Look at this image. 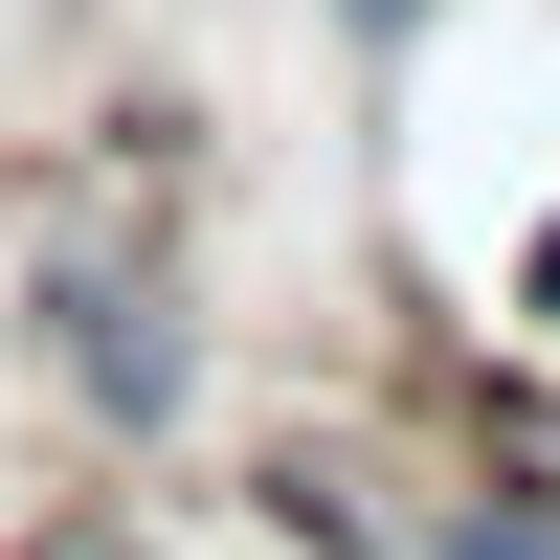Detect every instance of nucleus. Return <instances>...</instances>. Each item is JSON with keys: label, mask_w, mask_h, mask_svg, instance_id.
<instances>
[{"label": "nucleus", "mask_w": 560, "mask_h": 560, "mask_svg": "<svg viewBox=\"0 0 560 560\" xmlns=\"http://www.w3.org/2000/svg\"><path fill=\"white\" fill-rule=\"evenodd\" d=\"M68 382L113 404V427H158V404H179V314L113 292V269H68Z\"/></svg>", "instance_id": "obj_1"}, {"label": "nucleus", "mask_w": 560, "mask_h": 560, "mask_svg": "<svg viewBox=\"0 0 560 560\" xmlns=\"http://www.w3.org/2000/svg\"><path fill=\"white\" fill-rule=\"evenodd\" d=\"M448 560H560V516H471V538H448Z\"/></svg>", "instance_id": "obj_2"}, {"label": "nucleus", "mask_w": 560, "mask_h": 560, "mask_svg": "<svg viewBox=\"0 0 560 560\" xmlns=\"http://www.w3.org/2000/svg\"><path fill=\"white\" fill-rule=\"evenodd\" d=\"M23 560H135V538H113V516H45V538H23Z\"/></svg>", "instance_id": "obj_3"}, {"label": "nucleus", "mask_w": 560, "mask_h": 560, "mask_svg": "<svg viewBox=\"0 0 560 560\" xmlns=\"http://www.w3.org/2000/svg\"><path fill=\"white\" fill-rule=\"evenodd\" d=\"M516 292H538V314H560V224H538V269H516Z\"/></svg>", "instance_id": "obj_4"}, {"label": "nucleus", "mask_w": 560, "mask_h": 560, "mask_svg": "<svg viewBox=\"0 0 560 560\" xmlns=\"http://www.w3.org/2000/svg\"><path fill=\"white\" fill-rule=\"evenodd\" d=\"M359 23H427V0H359Z\"/></svg>", "instance_id": "obj_5"}]
</instances>
